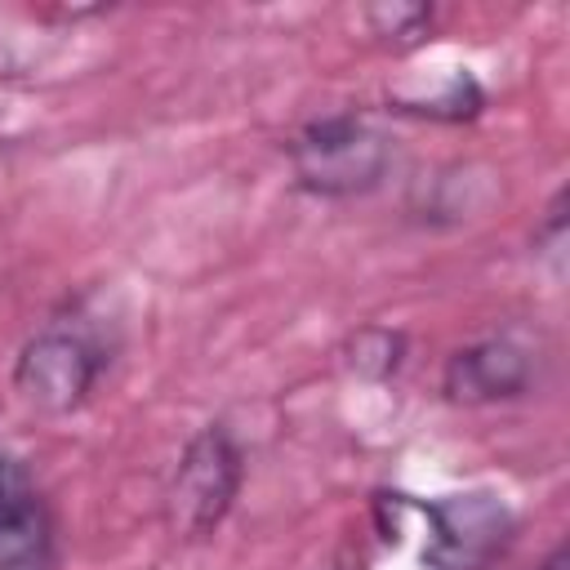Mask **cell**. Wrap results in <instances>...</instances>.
I'll return each mask as SVG.
<instances>
[{"label":"cell","mask_w":570,"mask_h":570,"mask_svg":"<svg viewBox=\"0 0 570 570\" xmlns=\"http://www.w3.org/2000/svg\"><path fill=\"white\" fill-rule=\"evenodd\" d=\"M423 517V561L432 570H490L512 543V512L494 494H445L414 508Z\"/></svg>","instance_id":"7a4b0ae2"},{"label":"cell","mask_w":570,"mask_h":570,"mask_svg":"<svg viewBox=\"0 0 570 570\" xmlns=\"http://www.w3.org/2000/svg\"><path fill=\"white\" fill-rule=\"evenodd\" d=\"M401 352H405V338L374 325V330H361V334L352 338L347 361H352V370L365 374V379H387V374L401 365Z\"/></svg>","instance_id":"52a82bcc"},{"label":"cell","mask_w":570,"mask_h":570,"mask_svg":"<svg viewBox=\"0 0 570 570\" xmlns=\"http://www.w3.org/2000/svg\"><path fill=\"white\" fill-rule=\"evenodd\" d=\"M102 374V352L80 330H45L36 334L13 365L18 396L40 414H67L76 410Z\"/></svg>","instance_id":"277c9868"},{"label":"cell","mask_w":570,"mask_h":570,"mask_svg":"<svg viewBox=\"0 0 570 570\" xmlns=\"http://www.w3.org/2000/svg\"><path fill=\"white\" fill-rule=\"evenodd\" d=\"M539 570H570V552H566V548H552V557H548Z\"/></svg>","instance_id":"30bf717a"},{"label":"cell","mask_w":570,"mask_h":570,"mask_svg":"<svg viewBox=\"0 0 570 570\" xmlns=\"http://www.w3.org/2000/svg\"><path fill=\"white\" fill-rule=\"evenodd\" d=\"M236 490H240V450L218 423H209L205 432H196L187 441V450L174 468V481H169L174 534H183V539L209 534L227 517Z\"/></svg>","instance_id":"3957f363"},{"label":"cell","mask_w":570,"mask_h":570,"mask_svg":"<svg viewBox=\"0 0 570 570\" xmlns=\"http://www.w3.org/2000/svg\"><path fill=\"white\" fill-rule=\"evenodd\" d=\"M0 570H49V517L36 481L0 454Z\"/></svg>","instance_id":"8992f818"},{"label":"cell","mask_w":570,"mask_h":570,"mask_svg":"<svg viewBox=\"0 0 570 570\" xmlns=\"http://www.w3.org/2000/svg\"><path fill=\"white\" fill-rule=\"evenodd\" d=\"M365 18H370L374 36H383V45H396V49H405V45L423 40V31L432 27V9H423V4H392V9H370Z\"/></svg>","instance_id":"ba28073f"},{"label":"cell","mask_w":570,"mask_h":570,"mask_svg":"<svg viewBox=\"0 0 570 570\" xmlns=\"http://www.w3.org/2000/svg\"><path fill=\"white\" fill-rule=\"evenodd\" d=\"M294 174L316 196L370 191L387 169V138L361 116H321L294 142Z\"/></svg>","instance_id":"6da1fadb"},{"label":"cell","mask_w":570,"mask_h":570,"mask_svg":"<svg viewBox=\"0 0 570 570\" xmlns=\"http://www.w3.org/2000/svg\"><path fill=\"white\" fill-rule=\"evenodd\" d=\"M534 245H548V254H561V245H566V191H557V200L548 205V218L534 232Z\"/></svg>","instance_id":"9c48e42d"},{"label":"cell","mask_w":570,"mask_h":570,"mask_svg":"<svg viewBox=\"0 0 570 570\" xmlns=\"http://www.w3.org/2000/svg\"><path fill=\"white\" fill-rule=\"evenodd\" d=\"M530 383V356L512 338H481L445 361V396L459 405H490L521 396Z\"/></svg>","instance_id":"5b68a950"}]
</instances>
